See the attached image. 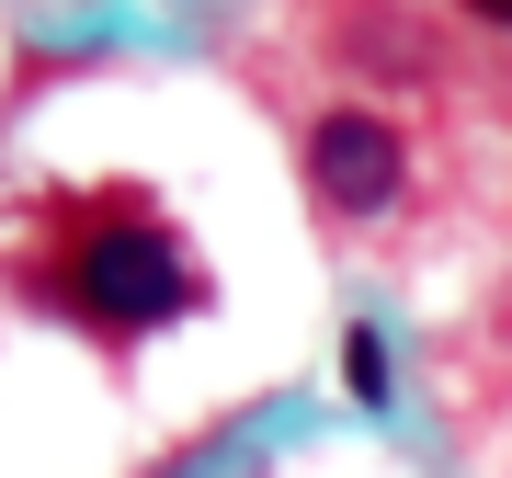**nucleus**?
Instances as JSON below:
<instances>
[{"label":"nucleus","mask_w":512,"mask_h":478,"mask_svg":"<svg viewBox=\"0 0 512 478\" xmlns=\"http://www.w3.org/2000/svg\"><path fill=\"white\" fill-rule=\"evenodd\" d=\"M467 12H478V23H501V35H512V0H467Z\"/></svg>","instance_id":"obj_4"},{"label":"nucleus","mask_w":512,"mask_h":478,"mask_svg":"<svg viewBox=\"0 0 512 478\" xmlns=\"http://www.w3.org/2000/svg\"><path fill=\"white\" fill-rule=\"evenodd\" d=\"M342 387H353L365 410H387V331H365V319L342 331Z\"/></svg>","instance_id":"obj_3"},{"label":"nucleus","mask_w":512,"mask_h":478,"mask_svg":"<svg viewBox=\"0 0 512 478\" xmlns=\"http://www.w3.org/2000/svg\"><path fill=\"white\" fill-rule=\"evenodd\" d=\"M399 183H410V137L387 126V114L330 103L319 126H308V194L330 205V217H387Z\"/></svg>","instance_id":"obj_2"},{"label":"nucleus","mask_w":512,"mask_h":478,"mask_svg":"<svg viewBox=\"0 0 512 478\" xmlns=\"http://www.w3.org/2000/svg\"><path fill=\"white\" fill-rule=\"evenodd\" d=\"M205 296V274H194V251L171 239L160 217H114V228H92L69 251V274H57V308L69 319H92V331H160V319H183Z\"/></svg>","instance_id":"obj_1"}]
</instances>
